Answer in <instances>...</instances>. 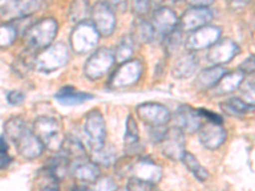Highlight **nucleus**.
<instances>
[{
  "label": "nucleus",
  "mask_w": 255,
  "mask_h": 191,
  "mask_svg": "<svg viewBox=\"0 0 255 191\" xmlns=\"http://www.w3.org/2000/svg\"><path fill=\"white\" fill-rule=\"evenodd\" d=\"M8 139L15 145L18 153L26 159H36L42 154L45 147L22 117H12L4 125Z\"/></svg>",
  "instance_id": "nucleus-1"
},
{
  "label": "nucleus",
  "mask_w": 255,
  "mask_h": 191,
  "mask_svg": "<svg viewBox=\"0 0 255 191\" xmlns=\"http://www.w3.org/2000/svg\"><path fill=\"white\" fill-rule=\"evenodd\" d=\"M58 20L52 17L42 18L32 24L24 33L27 47L35 50H44L54 42L58 35Z\"/></svg>",
  "instance_id": "nucleus-2"
},
{
  "label": "nucleus",
  "mask_w": 255,
  "mask_h": 191,
  "mask_svg": "<svg viewBox=\"0 0 255 191\" xmlns=\"http://www.w3.org/2000/svg\"><path fill=\"white\" fill-rule=\"evenodd\" d=\"M32 131L41 140L44 147L51 151L58 152L65 139L60 121L51 116H38L33 121Z\"/></svg>",
  "instance_id": "nucleus-3"
},
{
  "label": "nucleus",
  "mask_w": 255,
  "mask_h": 191,
  "mask_svg": "<svg viewBox=\"0 0 255 191\" xmlns=\"http://www.w3.org/2000/svg\"><path fill=\"white\" fill-rule=\"evenodd\" d=\"M70 52L69 47L64 42H56L51 44L46 49L37 52L35 60V69L41 73L55 72L65 67L69 61Z\"/></svg>",
  "instance_id": "nucleus-4"
},
{
  "label": "nucleus",
  "mask_w": 255,
  "mask_h": 191,
  "mask_svg": "<svg viewBox=\"0 0 255 191\" xmlns=\"http://www.w3.org/2000/svg\"><path fill=\"white\" fill-rule=\"evenodd\" d=\"M83 133L87 140V145L92 152L100 151L106 144V124H105L104 115L99 108H93L88 111L84 116Z\"/></svg>",
  "instance_id": "nucleus-5"
},
{
  "label": "nucleus",
  "mask_w": 255,
  "mask_h": 191,
  "mask_svg": "<svg viewBox=\"0 0 255 191\" xmlns=\"http://www.w3.org/2000/svg\"><path fill=\"white\" fill-rule=\"evenodd\" d=\"M100 37L97 29L91 20H83L76 24L69 36V45L72 50L79 55L87 54L95 50L99 44Z\"/></svg>",
  "instance_id": "nucleus-6"
},
{
  "label": "nucleus",
  "mask_w": 255,
  "mask_h": 191,
  "mask_svg": "<svg viewBox=\"0 0 255 191\" xmlns=\"http://www.w3.org/2000/svg\"><path fill=\"white\" fill-rule=\"evenodd\" d=\"M143 74V64L140 60H129L119 64L111 73L108 81V87L111 90H122V88L131 87L139 81Z\"/></svg>",
  "instance_id": "nucleus-7"
},
{
  "label": "nucleus",
  "mask_w": 255,
  "mask_h": 191,
  "mask_svg": "<svg viewBox=\"0 0 255 191\" xmlns=\"http://www.w3.org/2000/svg\"><path fill=\"white\" fill-rule=\"evenodd\" d=\"M114 64H115L114 52L108 47H100L91 54L84 64V76L91 81H99L110 73Z\"/></svg>",
  "instance_id": "nucleus-8"
},
{
  "label": "nucleus",
  "mask_w": 255,
  "mask_h": 191,
  "mask_svg": "<svg viewBox=\"0 0 255 191\" xmlns=\"http://www.w3.org/2000/svg\"><path fill=\"white\" fill-rule=\"evenodd\" d=\"M221 35H222V28L220 26L208 24V26L190 32L185 38L184 45L189 52L200 51V50L209 49L212 45H215L221 38Z\"/></svg>",
  "instance_id": "nucleus-9"
},
{
  "label": "nucleus",
  "mask_w": 255,
  "mask_h": 191,
  "mask_svg": "<svg viewBox=\"0 0 255 191\" xmlns=\"http://www.w3.org/2000/svg\"><path fill=\"white\" fill-rule=\"evenodd\" d=\"M135 112L140 121L148 127L166 126L171 120V112L165 104L157 102H144L138 104Z\"/></svg>",
  "instance_id": "nucleus-10"
},
{
  "label": "nucleus",
  "mask_w": 255,
  "mask_h": 191,
  "mask_svg": "<svg viewBox=\"0 0 255 191\" xmlns=\"http://www.w3.org/2000/svg\"><path fill=\"white\" fill-rule=\"evenodd\" d=\"M91 22L102 37H109L116 27V15L106 1H99L91 8Z\"/></svg>",
  "instance_id": "nucleus-11"
},
{
  "label": "nucleus",
  "mask_w": 255,
  "mask_h": 191,
  "mask_svg": "<svg viewBox=\"0 0 255 191\" xmlns=\"http://www.w3.org/2000/svg\"><path fill=\"white\" fill-rule=\"evenodd\" d=\"M161 144V152L171 161H181L186 152L185 134L177 126L168 127Z\"/></svg>",
  "instance_id": "nucleus-12"
},
{
  "label": "nucleus",
  "mask_w": 255,
  "mask_h": 191,
  "mask_svg": "<svg viewBox=\"0 0 255 191\" xmlns=\"http://www.w3.org/2000/svg\"><path fill=\"white\" fill-rule=\"evenodd\" d=\"M240 52V47L235 41L230 38H220L215 45H212L207 52V60L212 67H222L232 61Z\"/></svg>",
  "instance_id": "nucleus-13"
},
{
  "label": "nucleus",
  "mask_w": 255,
  "mask_h": 191,
  "mask_svg": "<svg viewBox=\"0 0 255 191\" xmlns=\"http://www.w3.org/2000/svg\"><path fill=\"white\" fill-rule=\"evenodd\" d=\"M179 19L176 13L168 6H159L153 12L152 15V27L154 32V40L162 42L163 38L171 33L177 27Z\"/></svg>",
  "instance_id": "nucleus-14"
},
{
  "label": "nucleus",
  "mask_w": 255,
  "mask_h": 191,
  "mask_svg": "<svg viewBox=\"0 0 255 191\" xmlns=\"http://www.w3.org/2000/svg\"><path fill=\"white\" fill-rule=\"evenodd\" d=\"M213 19V12L206 6H190L183 13L179 19V28L185 32H193L198 28L208 26L209 22Z\"/></svg>",
  "instance_id": "nucleus-15"
},
{
  "label": "nucleus",
  "mask_w": 255,
  "mask_h": 191,
  "mask_svg": "<svg viewBox=\"0 0 255 191\" xmlns=\"http://www.w3.org/2000/svg\"><path fill=\"white\" fill-rule=\"evenodd\" d=\"M162 175L163 172L161 166L157 165L149 157H138V158L134 159L130 177L156 185L161 181Z\"/></svg>",
  "instance_id": "nucleus-16"
},
{
  "label": "nucleus",
  "mask_w": 255,
  "mask_h": 191,
  "mask_svg": "<svg viewBox=\"0 0 255 191\" xmlns=\"http://www.w3.org/2000/svg\"><path fill=\"white\" fill-rule=\"evenodd\" d=\"M199 143L208 151H216L222 147L227 139V130L222 125H216L212 122H203L198 130Z\"/></svg>",
  "instance_id": "nucleus-17"
},
{
  "label": "nucleus",
  "mask_w": 255,
  "mask_h": 191,
  "mask_svg": "<svg viewBox=\"0 0 255 191\" xmlns=\"http://www.w3.org/2000/svg\"><path fill=\"white\" fill-rule=\"evenodd\" d=\"M175 120L176 126L184 131V134H195L198 133L204 120L199 115L198 108L191 107L189 104H180L179 108L175 112Z\"/></svg>",
  "instance_id": "nucleus-18"
},
{
  "label": "nucleus",
  "mask_w": 255,
  "mask_h": 191,
  "mask_svg": "<svg viewBox=\"0 0 255 191\" xmlns=\"http://www.w3.org/2000/svg\"><path fill=\"white\" fill-rule=\"evenodd\" d=\"M41 5V1H10L0 9V18L10 23L13 20L29 17L32 13L37 12Z\"/></svg>",
  "instance_id": "nucleus-19"
},
{
  "label": "nucleus",
  "mask_w": 255,
  "mask_h": 191,
  "mask_svg": "<svg viewBox=\"0 0 255 191\" xmlns=\"http://www.w3.org/2000/svg\"><path fill=\"white\" fill-rule=\"evenodd\" d=\"M199 58L195 55L194 52H185L181 54L172 67V77L175 79H186L194 76L199 69Z\"/></svg>",
  "instance_id": "nucleus-20"
},
{
  "label": "nucleus",
  "mask_w": 255,
  "mask_h": 191,
  "mask_svg": "<svg viewBox=\"0 0 255 191\" xmlns=\"http://www.w3.org/2000/svg\"><path fill=\"white\" fill-rule=\"evenodd\" d=\"M70 174L78 181L84 184H95L101 176V170L91 158H86L77 163H73Z\"/></svg>",
  "instance_id": "nucleus-21"
},
{
  "label": "nucleus",
  "mask_w": 255,
  "mask_h": 191,
  "mask_svg": "<svg viewBox=\"0 0 255 191\" xmlns=\"http://www.w3.org/2000/svg\"><path fill=\"white\" fill-rule=\"evenodd\" d=\"M245 81V76L240 70H232L227 72L222 78L220 79L215 87L212 88L211 92L213 96H223L232 93L234 91L239 90L243 82Z\"/></svg>",
  "instance_id": "nucleus-22"
},
{
  "label": "nucleus",
  "mask_w": 255,
  "mask_h": 191,
  "mask_svg": "<svg viewBox=\"0 0 255 191\" xmlns=\"http://www.w3.org/2000/svg\"><path fill=\"white\" fill-rule=\"evenodd\" d=\"M124 149L127 156L135 157L139 154V127L136 124L133 116L129 115L127 119V126H125L124 135Z\"/></svg>",
  "instance_id": "nucleus-23"
},
{
  "label": "nucleus",
  "mask_w": 255,
  "mask_h": 191,
  "mask_svg": "<svg viewBox=\"0 0 255 191\" xmlns=\"http://www.w3.org/2000/svg\"><path fill=\"white\" fill-rule=\"evenodd\" d=\"M229 70L223 67H209L199 72L195 78V86L199 91H211Z\"/></svg>",
  "instance_id": "nucleus-24"
},
{
  "label": "nucleus",
  "mask_w": 255,
  "mask_h": 191,
  "mask_svg": "<svg viewBox=\"0 0 255 191\" xmlns=\"http://www.w3.org/2000/svg\"><path fill=\"white\" fill-rule=\"evenodd\" d=\"M58 152H60L72 165L88 158L87 151H86V148L82 144L81 140L77 139V138H73V136H68V138L65 136L63 145H61Z\"/></svg>",
  "instance_id": "nucleus-25"
},
{
  "label": "nucleus",
  "mask_w": 255,
  "mask_h": 191,
  "mask_svg": "<svg viewBox=\"0 0 255 191\" xmlns=\"http://www.w3.org/2000/svg\"><path fill=\"white\" fill-rule=\"evenodd\" d=\"M130 38L134 44H151L154 41V32L151 22L145 18H136L133 22L130 32Z\"/></svg>",
  "instance_id": "nucleus-26"
},
{
  "label": "nucleus",
  "mask_w": 255,
  "mask_h": 191,
  "mask_svg": "<svg viewBox=\"0 0 255 191\" xmlns=\"http://www.w3.org/2000/svg\"><path fill=\"white\" fill-rule=\"evenodd\" d=\"M45 170L52 179H55L56 181H61L68 176V174H70L72 163L60 152H56L55 156L49 159V162L45 166Z\"/></svg>",
  "instance_id": "nucleus-27"
},
{
  "label": "nucleus",
  "mask_w": 255,
  "mask_h": 191,
  "mask_svg": "<svg viewBox=\"0 0 255 191\" xmlns=\"http://www.w3.org/2000/svg\"><path fill=\"white\" fill-rule=\"evenodd\" d=\"M54 98L64 106H76V104H82L83 102L90 101L93 98V96L91 93L81 92V91H77L76 88L68 86V87L61 88L54 96Z\"/></svg>",
  "instance_id": "nucleus-28"
},
{
  "label": "nucleus",
  "mask_w": 255,
  "mask_h": 191,
  "mask_svg": "<svg viewBox=\"0 0 255 191\" xmlns=\"http://www.w3.org/2000/svg\"><path fill=\"white\" fill-rule=\"evenodd\" d=\"M37 51L27 47L26 50L20 52L19 55L15 58L12 64V69L14 74L19 77H27L32 69H35V60Z\"/></svg>",
  "instance_id": "nucleus-29"
},
{
  "label": "nucleus",
  "mask_w": 255,
  "mask_h": 191,
  "mask_svg": "<svg viewBox=\"0 0 255 191\" xmlns=\"http://www.w3.org/2000/svg\"><path fill=\"white\" fill-rule=\"evenodd\" d=\"M221 110L232 117H243L254 111V104L247 103L240 97H232L221 103Z\"/></svg>",
  "instance_id": "nucleus-30"
},
{
  "label": "nucleus",
  "mask_w": 255,
  "mask_h": 191,
  "mask_svg": "<svg viewBox=\"0 0 255 191\" xmlns=\"http://www.w3.org/2000/svg\"><path fill=\"white\" fill-rule=\"evenodd\" d=\"M181 162L184 163L186 170H189V172H191V175H193L197 180H199L202 183L206 181V180H208L209 172L207 171L206 167H203V166L200 165V162L197 159V157L193 153L185 152L183 159H181Z\"/></svg>",
  "instance_id": "nucleus-31"
},
{
  "label": "nucleus",
  "mask_w": 255,
  "mask_h": 191,
  "mask_svg": "<svg viewBox=\"0 0 255 191\" xmlns=\"http://www.w3.org/2000/svg\"><path fill=\"white\" fill-rule=\"evenodd\" d=\"M184 35H185V33H184V32L179 28V26H177L171 33H168V35L163 38V41L161 44H162L163 50H165V52L168 56L174 55L175 52L179 51L180 47L183 46L184 42H185Z\"/></svg>",
  "instance_id": "nucleus-32"
},
{
  "label": "nucleus",
  "mask_w": 255,
  "mask_h": 191,
  "mask_svg": "<svg viewBox=\"0 0 255 191\" xmlns=\"http://www.w3.org/2000/svg\"><path fill=\"white\" fill-rule=\"evenodd\" d=\"M134 42L130 38V36H124L120 40V42L116 45L115 51L114 52V58H115V63L123 64L125 61H129L133 56L134 52Z\"/></svg>",
  "instance_id": "nucleus-33"
},
{
  "label": "nucleus",
  "mask_w": 255,
  "mask_h": 191,
  "mask_svg": "<svg viewBox=\"0 0 255 191\" xmlns=\"http://www.w3.org/2000/svg\"><path fill=\"white\" fill-rule=\"evenodd\" d=\"M92 161L99 166H104V167H110L115 163L116 156H115V149H114L111 145H104V148H101L100 151L92 152Z\"/></svg>",
  "instance_id": "nucleus-34"
},
{
  "label": "nucleus",
  "mask_w": 255,
  "mask_h": 191,
  "mask_svg": "<svg viewBox=\"0 0 255 191\" xmlns=\"http://www.w3.org/2000/svg\"><path fill=\"white\" fill-rule=\"evenodd\" d=\"M90 13L91 8L87 1H74L69 9V19L74 24H78L83 20H87Z\"/></svg>",
  "instance_id": "nucleus-35"
},
{
  "label": "nucleus",
  "mask_w": 255,
  "mask_h": 191,
  "mask_svg": "<svg viewBox=\"0 0 255 191\" xmlns=\"http://www.w3.org/2000/svg\"><path fill=\"white\" fill-rule=\"evenodd\" d=\"M17 36L18 32L12 23H0V49H5L13 45Z\"/></svg>",
  "instance_id": "nucleus-36"
},
{
  "label": "nucleus",
  "mask_w": 255,
  "mask_h": 191,
  "mask_svg": "<svg viewBox=\"0 0 255 191\" xmlns=\"http://www.w3.org/2000/svg\"><path fill=\"white\" fill-rule=\"evenodd\" d=\"M134 159H135L134 157L127 156V154L124 157H122V158L116 159L115 163H114L115 174L119 177H130Z\"/></svg>",
  "instance_id": "nucleus-37"
},
{
  "label": "nucleus",
  "mask_w": 255,
  "mask_h": 191,
  "mask_svg": "<svg viewBox=\"0 0 255 191\" xmlns=\"http://www.w3.org/2000/svg\"><path fill=\"white\" fill-rule=\"evenodd\" d=\"M40 185L37 186V191H60L58 186V181L55 179H52L49 174L46 172V170H42L40 172Z\"/></svg>",
  "instance_id": "nucleus-38"
},
{
  "label": "nucleus",
  "mask_w": 255,
  "mask_h": 191,
  "mask_svg": "<svg viewBox=\"0 0 255 191\" xmlns=\"http://www.w3.org/2000/svg\"><path fill=\"white\" fill-rule=\"evenodd\" d=\"M95 188L93 191H118L119 188L116 185L115 180L111 179L110 176H100L93 184Z\"/></svg>",
  "instance_id": "nucleus-39"
},
{
  "label": "nucleus",
  "mask_w": 255,
  "mask_h": 191,
  "mask_svg": "<svg viewBox=\"0 0 255 191\" xmlns=\"http://www.w3.org/2000/svg\"><path fill=\"white\" fill-rule=\"evenodd\" d=\"M9 147L4 136H0V170H5L12 165L13 158L8 152Z\"/></svg>",
  "instance_id": "nucleus-40"
},
{
  "label": "nucleus",
  "mask_w": 255,
  "mask_h": 191,
  "mask_svg": "<svg viewBox=\"0 0 255 191\" xmlns=\"http://www.w3.org/2000/svg\"><path fill=\"white\" fill-rule=\"evenodd\" d=\"M153 184L145 183V181H142V180L134 179V177H130L128 180V185L127 190L129 191H154Z\"/></svg>",
  "instance_id": "nucleus-41"
},
{
  "label": "nucleus",
  "mask_w": 255,
  "mask_h": 191,
  "mask_svg": "<svg viewBox=\"0 0 255 191\" xmlns=\"http://www.w3.org/2000/svg\"><path fill=\"white\" fill-rule=\"evenodd\" d=\"M166 130H167V127L166 126L148 127L147 129L148 139L151 140L153 144H159V143L162 142L163 136H165V134H166Z\"/></svg>",
  "instance_id": "nucleus-42"
},
{
  "label": "nucleus",
  "mask_w": 255,
  "mask_h": 191,
  "mask_svg": "<svg viewBox=\"0 0 255 191\" xmlns=\"http://www.w3.org/2000/svg\"><path fill=\"white\" fill-rule=\"evenodd\" d=\"M240 90L243 92V98L241 99H244L249 104H254V81H244L240 86Z\"/></svg>",
  "instance_id": "nucleus-43"
},
{
  "label": "nucleus",
  "mask_w": 255,
  "mask_h": 191,
  "mask_svg": "<svg viewBox=\"0 0 255 191\" xmlns=\"http://www.w3.org/2000/svg\"><path fill=\"white\" fill-rule=\"evenodd\" d=\"M198 112H199V115L203 117V120H207V122H212V124H216V125L223 124L222 116L213 112V111L206 110V108H198Z\"/></svg>",
  "instance_id": "nucleus-44"
},
{
  "label": "nucleus",
  "mask_w": 255,
  "mask_h": 191,
  "mask_svg": "<svg viewBox=\"0 0 255 191\" xmlns=\"http://www.w3.org/2000/svg\"><path fill=\"white\" fill-rule=\"evenodd\" d=\"M131 9L133 12L138 15V18H143V15L147 14L151 9V3L149 1H145V0H142V1H134L131 4Z\"/></svg>",
  "instance_id": "nucleus-45"
},
{
  "label": "nucleus",
  "mask_w": 255,
  "mask_h": 191,
  "mask_svg": "<svg viewBox=\"0 0 255 191\" xmlns=\"http://www.w3.org/2000/svg\"><path fill=\"white\" fill-rule=\"evenodd\" d=\"M254 68H255V59L254 55H250L249 58L245 59L243 63L240 64V67H239V70L243 73L244 76H247V74H254Z\"/></svg>",
  "instance_id": "nucleus-46"
},
{
  "label": "nucleus",
  "mask_w": 255,
  "mask_h": 191,
  "mask_svg": "<svg viewBox=\"0 0 255 191\" xmlns=\"http://www.w3.org/2000/svg\"><path fill=\"white\" fill-rule=\"evenodd\" d=\"M6 99H8V102L10 104L17 106V104L23 103V101L26 99V95L22 91H10L6 95Z\"/></svg>",
  "instance_id": "nucleus-47"
},
{
  "label": "nucleus",
  "mask_w": 255,
  "mask_h": 191,
  "mask_svg": "<svg viewBox=\"0 0 255 191\" xmlns=\"http://www.w3.org/2000/svg\"><path fill=\"white\" fill-rule=\"evenodd\" d=\"M72 191H91L88 186H74Z\"/></svg>",
  "instance_id": "nucleus-48"
},
{
  "label": "nucleus",
  "mask_w": 255,
  "mask_h": 191,
  "mask_svg": "<svg viewBox=\"0 0 255 191\" xmlns=\"http://www.w3.org/2000/svg\"><path fill=\"white\" fill-rule=\"evenodd\" d=\"M118 191H129V190H127V189H123V190H118Z\"/></svg>",
  "instance_id": "nucleus-49"
}]
</instances>
